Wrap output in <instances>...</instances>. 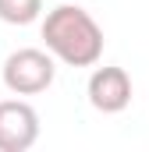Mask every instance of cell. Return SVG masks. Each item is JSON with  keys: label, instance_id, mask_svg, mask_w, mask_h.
I'll return each instance as SVG.
<instances>
[{"label": "cell", "instance_id": "6da1fadb", "mask_svg": "<svg viewBox=\"0 0 149 152\" xmlns=\"http://www.w3.org/2000/svg\"><path fill=\"white\" fill-rule=\"evenodd\" d=\"M43 42L68 67H96L103 57V28L78 4H60L43 18Z\"/></svg>", "mask_w": 149, "mask_h": 152}, {"label": "cell", "instance_id": "7a4b0ae2", "mask_svg": "<svg viewBox=\"0 0 149 152\" xmlns=\"http://www.w3.org/2000/svg\"><path fill=\"white\" fill-rule=\"evenodd\" d=\"M57 57L50 50H36V46H25V50H14L7 60H4V85L14 92V96H39L53 85L57 78Z\"/></svg>", "mask_w": 149, "mask_h": 152}, {"label": "cell", "instance_id": "3957f363", "mask_svg": "<svg viewBox=\"0 0 149 152\" xmlns=\"http://www.w3.org/2000/svg\"><path fill=\"white\" fill-rule=\"evenodd\" d=\"M39 142V113L25 99L0 103V152H29Z\"/></svg>", "mask_w": 149, "mask_h": 152}, {"label": "cell", "instance_id": "277c9868", "mask_svg": "<svg viewBox=\"0 0 149 152\" xmlns=\"http://www.w3.org/2000/svg\"><path fill=\"white\" fill-rule=\"evenodd\" d=\"M85 92H89L92 110H100V113H121L131 103V78H128L124 67H96L89 75Z\"/></svg>", "mask_w": 149, "mask_h": 152}, {"label": "cell", "instance_id": "5b68a950", "mask_svg": "<svg viewBox=\"0 0 149 152\" xmlns=\"http://www.w3.org/2000/svg\"><path fill=\"white\" fill-rule=\"evenodd\" d=\"M43 14V0H0V21L7 25H32Z\"/></svg>", "mask_w": 149, "mask_h": 152}]
</instances>
